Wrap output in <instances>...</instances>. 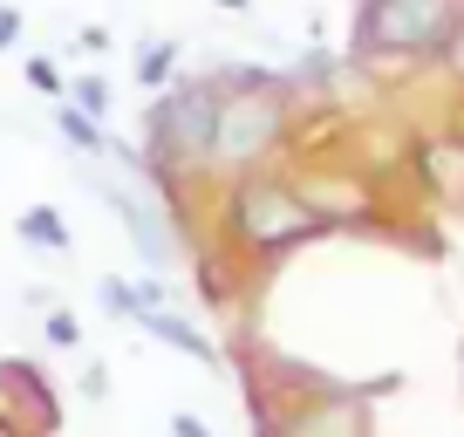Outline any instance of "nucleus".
I'll return each mask as SVG.
<instances>
[{
    "label": "nucleus",
    "mask_w": 464,
    "mask_h": 437,
    "mask_svg": "<svg viewBox=\"0 0 464 437\" xmlns=\"http://www.w3.org/2000/svg\"><path fill=\"white\" fill-rule=\"evenodd\" d=\"M458 15V0H369L355 21V55H444Z\"/></svg>",
    "instance_id": "7ed1b4c3"
},
{
    "label": "nucleus",
    "mask_w": 464,
    "mask_h": 437,
    "mask_svg": "<svg viewBox=\"0 0 464 437\" xmlns=\"http://www.w3.org/2000/svg\"><path fill=\"white\" fill-rule=\"evenodd\" d=\"M14 42H21V15L0 0V48H14Z\"/></svg>",
    "instance_id": "dca6fc26"
},
{
    "label": "nucleus",
    "mask_w": 464,
    "mask_h": 437,
    "mask_svg": "<svg viewBox=\"0 0 464 437\" xmlns=\"http://www.w3.org/2000/svg\"><path fill=\"white\" fill-rule=\"evenodd\" d=\"M48 342H55V349H75V342H82V321H75L69 307H48Z\"/></svg>",
    "instance_id": "f8f14e48"
},
{
    "label": "nucleus",
    "mask_w": 464,
    "mask_h": 437,
    "mask_svg": "<svg viewBox=\"0 0 464 437\" xmlns=\"http://www.w3.org/2000/svg\"><path fill=\"white\" fill-rule=\"evenodd\" d=\"M218 7H226V15H246V7H253V0H218Z\"/></svg>",
    "instance_id": "aec40b11"
},
{
    "label": "nucleus",
    "mask_w": 464,
    "mask_h": 437,
    "mask_svg": "<svg viewBox=\"0 0 464 437\" xmlns=\"http://www.w3.org/2000/svg\"><path fill=\"white\" fill-rule=\"evenodd\" d=\"M89 191H102V199H110L116 212H123V233H130L137 260H144L150 274H164V267H171V233H164L158 205H150V199H137L130 185H110V178H96V171H89Z\"/></svg>",
    "instance_id": "39448f33"
},
{
    "label": "nucleus",
    "mask_w": 464,
    "mask_h": 437,
    "mask_svg": "<svg viewBox=\"0 0 464 437\" xmlns=\"http://www.w3.org/2000/svg\"><path fill=\"white\" fill-rule=\"evenodd\" d=\"M130 75H137L144 89H158V96H164V89H171V75H178V42H164V34H158V42H137Z\"/></svg>",
    "instance_id": "0eeeda50"
},
{
    "label": "nucleus",
    "mask_w": 464,
    "mask_h": 437,
    "mask_svg": "<svg viewBox=\"0 0 464 437\" xmlns=\"http://www.w3.org/2000/svg\"><path fill=\"white\" fill-rule=\"evenodd\" d=\"M218 83H171L158 102L144 110V144H150V178H198L212 171V144H218Z\"/></svg>",
    "instance_id": "f257e3e1"
},
{
    "label": "nucleus",
    "mask_w": 464,
    "mask_h": 437,
    "mask_svg": "<svg viewBox=\"0 0 464 437\" xmlns=\"http://www.w3.org/2000/svg\"><path fill=\"white\" fill-rule=\"evenodd\" d=\"M21 75H28V89H42V96H69V83H62V69L48 55H28V62H21Z\"/></svg>",
    "instance_id": "9b49d317"
},
{
    "label": "nucleus",
    "mask_w": 464,
    "mask_h": 437,
    "mask_svg": "<svg viewBox=\"0 0 464 437\" xmlns=\"http://www.w3.org/2000/svg\"><path fill=\"white\" fill-rule=\"evenodd\" d=\"M280 96L274 89H239V96L218 102V144H212V171L226 178H253V164L266 158V151L280 144Z\"/></svg>",
    "instance_id": "20e7f679"
},
{
    "label": "nucleus",
    "mask_w": 464,
    "mask_h": 437,
    "mask_svg": "<svg viewBox=\"0 0 464 437\" xmlns=\"http://www.w3.org/2000/svg\"><path fill=\"white\" fill-rule=\"evenodd\" d=\"M137 328H144L150 342H164V349H178V355H191V363H218V349H212V335L205 328H191L185 315H171V307H150V315H137Z\"/></svg>",
    "instance_id": "423d86ee"
},
{
    "label": "nucleus",
    "mask_w": 464,
    "mask_h": 437,
    "mask_svg": "<svg viewBox=\"0 0 464 437\" xmlns=\"http://www.w3.org/2000/svg\"><path fill=\"white\" fill-rule=\"evenodd\" d=\"M82 48H89V55H102V48H110V28H102V21H96V28H82Z\"/></svg>",
    "instance_id": "a211bd4d"
},
{
    "label": "nucleus",
    "mask_w": 464,
    "mask_h": 437,
    "mask_svg": "<svg viewBox=\"0 0 464 437\" xmlns=\"http://www.w3.org/2000/svg\"><path fill=\"white\" fill-rule=\"evenodd\" d=\"M14 233L28 239V247H48V253H69V226H62L55 205H28V212L14 218Z\"/></svg>",
    "instance_id": "6e6552de"
},
{
    "label": "nucleus",
    "mask_w": 464,
    "mask_h": 437,
    "mask_svg": "<svg viewBox=\"0 0 464 437\" xmlns=\"http://www.w3.org/2000/svg\"><path fill=\"white\" fill-rule=\"evenodd\" d=\"M321 226V212L280 178H239L226 199V239H239L246 253H287Z\"/></svg>",
    "instance_id": "f03ea898"
},
{
    "label": "nucleus",
    "mask_w": 464,
    "mask_h": 437,
    "mask_svg": "<svg viewBox=\"0 0 464 437\" xmlns=\"http://www.w3.org/2000/svg\"><path fill=\"white\" fill-rule=\"evenodd\" d=\"M444 62H450V75L464 83V15H458V28H450V42H444Z\"/></svg>",
    "instance_id": "2eb2a0df"
},
{
    "label": "nucleus",
    "mask_w": 464,
    "mask_h": 437,
    "mask_svg": "<svg viewBox=\"0 0 464 437\" xmlns=\"http://www.w3.org/2000/svg\"><path fill=\"white\" fill-rule=\"evenodd\" d=\"M82 396H89V403H102V396H110V369H102V363L82 369Z\"/></svg>",
    "instance_id": "4468645a"
},
{
    "label": "nucleus",
    "mask_w": 464,
    "mask_h": 437,
    "mask_svg": "<svg viewBox=\"0 0 464 437\" xmlns=\"http://www.w3.org/2000/svg\"><path fill=\"white\" fill-rule=\"evenodd\" d=\"M69 102H75V110H82V117H110V83H102V75H75V83H69Z\"/></svg>",
    "instance_id": "9d476101"
},
{
    "label": "nucleus",
    "mask_w": 464,
    "mask_h": 437,
    "mask_svg": "<svg viewBox=\"0 0 464 437\" xmlns=\"http://www.w3.org/2000/svg\"><path fill=\"white\" fill-rule=\"evenodd\" d=\"M55 131L69 137L82 158H110V137H102V123H96V117H82L75 102H62V110H55Z\"/></svg>",
    "instance_id": "1a4fd4ad"
},
{
    "label": "nucleus",
    "mask_w": 464,
    "mask_h": 437,
    "mask_svg": "<svg viewBox=\"0 0 464 437\" xmlns=\"http://www.w3.org/2000/svg\"><path fill=\"white\" fill-rule=\"evenodd\" d=\"M171 437H212V431H205V417H191V410H178V417H171Z\"/></svg>",
    "instance_id": "f3484780"
},
{
    "label": "nucleus",
    "mask_w": 464,
    "mask_h": 437,
    "mask_svg": "<svg viewBox=\"0 0 464 437\" xmlns=\"http://www.w3.org/2000/svg\"><path fill=\"white\" fill-rule=\"evenodd\" d=\"M102 301H110V315L137 321V301H130V287H123V280H102Z\"/></svg>",
    "instance_id": "ddd939ff"
},
{
    "label": "nucleus",
    "mask_w": 464,
    "mask_h": 437,
    "mask_svg": "<svg viewBox=\"0 0 464 437\" xmlns=\"http://www.w3.org/2000/svg\"><path fill=\"white\" fill-rule=\"evenodd\" d=\"M0 437H28V431H21V423L7 417V410H0Z\"/></svg>",
    "instance_id": "6ab92c4d"
}]
</instances>
